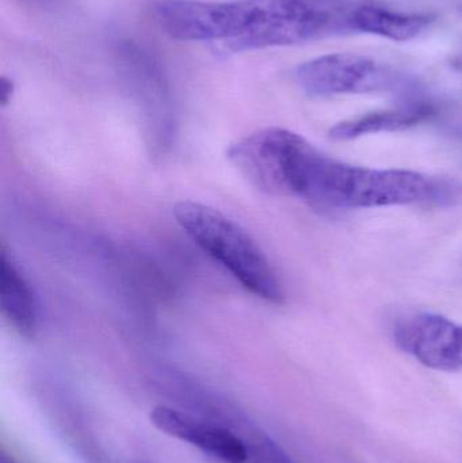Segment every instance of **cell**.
Segmentation results:
<instances>
[{"label": "cell", "instance_id": "obj_4", "mask_svg": "<svg viewBox=\"0 0 462 463\" xmlns=\"http://www.w3.org/2000/svg\"><path fill=\"white\" fill-rule=\"evenodd\" d=\"M296 80L309 97L377 94L398 89L401 75L368 56L330 53L303 62Z\"/></svg>", "mask_w": 462, "mask_h": 463}, {"label": "cell", "instance_id": "obj_1", "mask_svg": "<svg viewBox=\"0 0 462 463\" xmlns=\"http://www.w3.org/2000/svg\"><path fill=\"white\" fill-rule=\"evenodd\" d=\"M155 15L174 40L220 43L231 52L306 43L330 21L311 0H160Z\"/></svg>", "mask_w": 462, "mask_h": 463}, {"label": "cell", "instance_id": "obj_6", "mask_svg": "<svg viewBox=\"0 0 462 463\" xmlns=\"http://www.w3.org/2000/svg\"><path fill=\"white\" fill-rule=\"evenodd\" d=\"M149 418L159 431L195 446L225 463H244L249 458L244 443L227 429L203 423L187 413L163 405L155 407Z\"/></svg>", "mask_w": 462, "mask_h": 463}, {"label": "cell", "instance_id": "obj_5", "mask_svg": "<svg viewBox=\"0 0 462 463\" xmlns=\"http://www.w3.org/2000/svg\"><path fill=\"white\" fill-rule=\"evenodd\" d=\"M393 339L429 369L462 370V326L436 313H414L398 320Z\"/></svg>", "mask_w": 462, "mask_h": 463}, {"label": "cell", "instance_id": "obj_7", "mask_svg": "<svg viewBox=\"0 0 462 463\" xmlns=\"http://www.w3.org/2000/svg\"><path fill=\"white\" fill-rule=\"evenodd\" d=\"M0 304L3 315L21 336H34L38 328L37 299L24 272L5 250L0 259Z\"/></svg>", "mask_w": 462, "mask_h": 463}, {"label": "cell", "instance_id": "obj_2", "mask_svg": "<svg viewBox=\"0 0 462 463\" xmlns=\"http://www.w3.org/2000/svg\"><path fill=\"white\" fill-rule=\"evenodd\" d=\"M462 198L460 184L409 170H377L339 162L317 151L301 201L320 211L450 206Z\"/></svg>", "mask_w": 462, "mask_h": 463}, {"label": "cell", "instance_id": "obj_11", "mask_svg": "<svg viewBox=\"0 0 462 463\" xmlns=\"http://www.w3.org/2000/svg\"><path fill=\"white\" fill-rule=\"evenodd\" d=\"M14 81L11 79L5 78L3 76L2 78V105L5 106L8 102H10L11 97L14 94Z\"/></svg>", "mask_w": 462, "mask_h": 463}, {"label": "cell", "instance_id": "obj_9", "mask_svg": "<svg viewBox=\"0 0 462 463\" xmlns=\"http://www.w3.org/2000/svg\"><path fill=\"white\" fill-rule=\"evenodd\" d=\"M434 114L436 110L428 103H418L396 110L374 111L339 122L331 128L330 137L336 141H350L377 133L401 132L428 121Z\"/></svg>", "mask_w": 462, "mask_h": 463}, {"label": "cell", "instance_id": "obj_12", "mask_svg": "<svg viewBox=\"0 0 462 463\" xmlns=\"http://www.w3.org/2000/svg\"><path fill=\"white\" fill-rule=\"evenodd\" d=\"M32 2H35V3H48V2H53V0H32Z\"/></svg>", "mask_w": 462, "mask_h": 463}, {"label": "cell", "instance_id": "obj_3", "mask_svg": "<svg viewBox=\"0 0 462 463\" xmlns=\"http://www.w3.org/2000/svg\"><path fill=\"white\" fill-rule=\"evenodd\" d=\"M179 227L206 255L224 267L247 291L270 304H282L284 286L258 242L222 212L193 201L174 209Z\"/></svg>", "mask_w": 462, "mask_h": 463}, {"label": "cell", "instance_id": "obj_10", "mask_svg": "<svg viewBox=\"0 0 462 463\" xmlns=\"http://www.w3.org/2000/svg\"><path fill=\"white\" fill-rule=\"evenodd\" d=\"M260 456L262 463H293L287 453L269 438L260 442Z\"/></svg>", "mask_w": 462, "mask_h": 463}, {"label": "cell", "instance_id": "obj_8", "mask_svg": "<svg viewBox=\"0 0 462 463\" xmlns=\"http://www.w3.org/2000/svg\"><path fill=\"white\" fill-rule=\"evenodd\" d=\"M434 21L433 14L401 13L372 3L355 8L349 18L353 29L398 43L414 40Z\"/></svg>", "mask_w": 462, "mask_h": 463}, {"label": "cell", "instance_id": "obj_13", "mask_svg": "<svg viewBox=\"0 0 462 463\" xmlns=\"http://www.w3.org/2000/svg\"><path fill=\"white\" fill-rule=\"evenodd\" d=\"M460 8H461V10H462V5H460Z\"/></svg>", "mask_w": 462, "mask_h": 463}]
</instances>
